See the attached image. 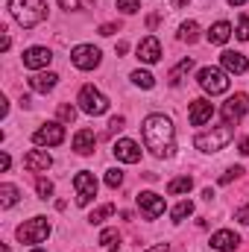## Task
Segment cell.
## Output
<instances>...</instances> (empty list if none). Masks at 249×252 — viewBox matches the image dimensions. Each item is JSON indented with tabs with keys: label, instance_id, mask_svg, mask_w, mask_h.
<instances>
[{
	"label": "cell",
	"instance_id": "9a60e30c",
	"mask_svg": "<svg viewBox=\"0 0 249 252\" xmlns=\"http://www.w3.org/2000/svg\"><path fill=\"white\" fill-rule=\"evenodd\" d=\"M50 62H53V53L47 47H30V50H24V67H30V70H44Z\"/></svg>",
	"mask_w": 249,
	"mask_h": 252
},
{
	"label": "cell",
	"instance_id": "60d3db41",
	"mask_svg": "<svg viewBox=\"0 0 249 252\" xmlns=\"http://www.w3.org/2000/svg\"><path fill=\"white\" fill-rule=\"evenodd\" d=\"M144 252H170V247L167 244H156V247H150V250H144Z\"/></svg>",
	"mask_w": 249,
	"mask_h": 252
},
{
	"label": "cell",
	"instance_id": "5bb4252c",
	"mask_svg": "<svg viewBox=\"0 0 249 252\" xmlns=\"http://www.w3.org/2000/svg\"><path fill=\"white\" fill-rule=\"evenodd\" d=\"M50 164H53V158H50L47 150H30V153L24 156V167H27L30 173H47Z\"/></svg>",
	"mask_w": 249,
	"mask_h": 252
},
{
	"label": "cell",
	"instance_id": "ac0fdd59",
	"mask_svg": "<svg viewBox=\"0 0 249 252\" xmlns=\"http://www.w3.org/2000/svg\"><path fill=\"white\" fill-rule=\"evenodd\" d=\"M94 147H97L94 129H79V132L73 135V153H76V156H91Z\"/></svg>",
	"mask_w": 249,
	"mask_h": 252
},
{
	"label": "cell",
	"instance_id": "836d02e7",
	"mask_svg": "<svg viewBox=\"0 0 249 252\" xmlns=\"http://www.w3.org/2000/svg\"><path fill=\"white\" fill-rule=\"evenodd\" d=\"M118 9H121L124 15H135V12L141 9V3H138V0H118Z\"/></svg>",
	"mask_w": 249,
	"mask_h": 252
},
{
	"label": "cell",
	"instance_id": "ffe728a7",
	"mask_svg": "<svg viewBox=\"0 0 249 252\" xmlns=\"http://www.w3.org/2000/svg\"><path fill=\"white\" fill-rule=\"evenodd\" d=\"M56 82H59V76L56 73H35V76H30V88L32 91H38V94H47V91H53L56 88Z\"/></svg>",
	"mask_w": 249,
	"mask_h": 252
},
{
	"label": "cell",
	"instance_id": "484cf974",
	"mask_svg": "<svg viewBox=\"0 0 249 252\" xmlns=\"http://www.w3.org/2000/svg\"><path fill=\"white\" fill-rule=\"evenodd\" d=\"M112 214H115V205L106 202V205H100V208H94V211L88 214V223H91V226H100V223H103L106 217H112Z\"/></svg>",
	"mask_w": 249,
	"mask_h": 252
},
{
	"label": "cell",
	"instance_id": "4316f807",
	"mask_svg": "<svg viewBox=\"0 0 249 252\" xmlns=\"http://www.w3.org/2000/svg\"><path fill=\"white\" fill-rule=\"evenodd\" d=\"M179 38L187 41V44H193V41L199 38V24H196V21H185V24L179 27Z\"/></svg>",
	"mask_w": 249,
	"mask_h": 252
},
{
	"label": "cell",
	"instance_id": "7c38bea8",
	"mask_svg": "<svg viewBox=\"0 0 249 252\" xmlns=\"http://www.w3.org/2000/svg\"><path fill=\"white\" fill-rule=\"evenodd\" d=\"M112 153H115V158L124 161V164H138V161H141V147H138L132 138H118L115 147H112Z\"/></svg>",
	"mask_w": 249,
	"mask_h": 252
},
{
	"label": "cell",
	"instance_id": "b9f144b4",
	"mask_svg": "<svg viewBox=\"0 0 249 252\" xmlns=\"http://www.w3.org/2000/svg\"><path fill=\"white\" fill-rule=\"evenodd\" d=\"M112 32H115V24H103L100 27V35H112Z\"/></svg>",
	"mask_w": 249,
	"mask_h": 252
},
{
	"label": "cell",
	"instance_id": "74e56055",
	"mask_svg": "<svg viewBox=\"0 0 249 252\" xmlns=\"http://www.w3.org/2000/svg\"><path fill=\"white\" fill-rule=\"evenodd\" d=\"M124 118H112V124H109V129H112V132H121V129H124Z\"/></svg>",
	"mask_w": 249,
	"mask_h": 252
},
{
	"label": "cell",
	"instance_id": "d6a6232c",
	"mask_svg": "<svg viewBox=\"0 0 249 252\" xmlns=\"http://www.w3.org/2000/svg\"><path fill=\"white\" fill-rule=\"evenodd\" d=\"M73 118H76V109L67 106V103H62V106H59V124H73Z\"/></svg>",
	"mask_w": 249,
	"mask_h": 252
},
{
	"label": "cell",
	"instance_id": "e0dca14e",
	"mask_svg": "<svg viewBox=\"0 0 249 252\" xmlns=\"http://www.w3.org/2000/svg\"><path fill=\"white\" fill-rule=\"evenodd\" d=\"M211 250H217V252H235L238 250V244H241V238L232 232V229H220V232H214L211 235Z\"/></svg>",
	"mask_w": 249,
	"mask_h": 252
},
{
	"label": "cell",
	"instance_id": "7a4b0ae2",
	"mask_svg": "<svg viewBox=\"0 0 249 252\" xmlns=\"http://www.w3.org/2000/svg\"><path fill=\"white\" fill-rule=\"evenodd\" d=\"M9 12L24 30H32L47 18V3L44 0H9Z\"/></svg>",
	"mask_w": 249,
	"mask_h": 252
},
{
	"label": "cell",
	"instance_id": "277c9868",
	"mask_svg": "<svg viewBox=\"0 0 249 252\" xmlns=\"http://www.w3.org/2000/svg\"><path fill=\"white\" fill-rule=\"evenodd\" d=\"M196 82H199V88L202 91H208L211 97H217V94H226L229 91V76H226V70L223 67H199V73H196Z\"/></svg>",
	"mask_w": 249,
	"mask_h": 252
},
{
	"label": "cell",
	"instance_id": "9c48e42d",
	"mask_svg": "<svg viewBox=\"0 0 249 252\" xmlns=\"http://www.w3.org/2000/svg\"><path fill=\"white\" fill-rule=\"evenodd\" d=\"M62 141H64V124H59V121L38 126L32 132V144H38V147H59Z\"/></svg>",
	"mask_w": 249,
	"mask_h": 252
},
{
	"label": "cell",
	"instance_id": "f1b7e54d",
	"mask_svg": "<svg viewBox=\"0 0 249 252\" xmlns=\"http://www.w3.org/2000/svg\"><path fill=\"white\" fill-rule=\"evenodd\" d=\"M132 82H135L138 88H153V85H156V76H153L150 70H135V73H132Z\"/></svg>",
	"mask_w": 249,
	"mask_h": 252
},
{
	"label": "cell",
	"instance_id": "d590c367",
	"mask_svg": "<svg viewBox=\"0 0 249 252\" xmlns=\"http://www.w3.org/2000/svg\"><path fill=\"white\" fill-rule=\"evenodd\" d=\"M241 41H249V18H241L238 21V32H235Z\"/></svg>",
	"mask_w": 249,
	"mask_h": 252
},
{
	"label": "cell",
	"instance_id": "f546056e",
	"mask_svg": "<svg viewBox=\"0 0 249 252\" xmlns=\"http://www.w3.org/2000/svg\"><path fill=\"white\" fill-rule=\"evenodd\" d=\"M35 190H38V199H50L53 196V182L44 179V176H38L35 179Z\"/></svg>",
	"mask_w": 249,
	"mask_h": 252
},
{
	"label": "cell",
	"instance_id": "f6af8a7d",
	"mask_svg": "<svg viewBox=\"0 0 249 252\" xmlns=\"http://www.w3.org/2000/svg\"><path fill=\"white\" fill-rule=\"evenodd\" d=\"M30 252H44V250H38V247H32V250H30Z\"/></svg>",
	"mask_w": 249,
	"mask_h": 252
},
{
	"label": "cell",
	"instance_id": "8992f818",
	"mask_svg": "<svg viewBox=\"0 0 249 252\" xmlns=\"http://www.w3.org/2000/svg\"><path fill=\"white\" fill-rule=\"evenodd\" d=\"M50 232H53V226H50V220L47 217H32V220H27L24 226H18V241L21 244H41V241H47L50 238Z\"/></svg>",
	"mask_w": 249,
	"mask_h": 252
},
{
	"label": "cell",
	"instance_id": "2e32d148",
	"mask_svg": "<svg viewBox=\"0 0 249 252\" xmlns=\"http://www.w3.org/2000/svg\"><path fill=\"white\" fill-rule=\"evenodd\" d=\"M211 118H214V106H211L208 100H193V103H190V109H187L190 126H205Z\"/></svg>",
	"mask_w": 249,
	"mask_h": 252
},
{
	"label": "cell",
	"instance_id": "83f0119b",
	"mask_svg": "<svg viewBox=\"0 0 249 252\" xmlns=\"http://www.w3.org/2000/svg\"><path fill=\"white\" fill-rule=\"evenodd\" d=\"M190 214H193V202H190V199H182V202L170 211L173 223H182V220H185V217H190Z\"/></svg>",
	"mask_w": 249,
	"mask_h": 252
},
{
	"label": "cell",
	"instance_id": "1f68e13d",
	"mask_svg": "<svg viewBox=\"0 0 249 252\" xmlns=\"http://www.w3.org/2000/svg\"><path fill=\"white\" fill-rule=\"evenodd\" d=\"M106 185H109V188H121V185H124V170H118V167L106 170Z\"/></svg>",
	"mask_w": 249,
	"mask_h": 252
},
{
	"label": "cell",
	"instance_id": "44dd1931",
	"mask_svg": "<svg viewBox=\"0 0 249 252\" xmlns=\"http://www.w3.org/2000/svg\"><path fill=\"white\" fill-rule=\"evenodd\" d=\"M232 38V24L229 21H217L211 30H208V41L211 44H226Z\"/></svg>",
	"mask_w": 249,
	"mask_h": 252
},
{
	"label": "cell",
	"instance_id": "ba28073f",
	"mask_svg": "<svg viewBox=\"0 0 249 252\" xmlns=\"http://www.w3.org/2000/svg\"><path fill=\"white\" fill-rule=\"evenodd\" d=\"M70 62H73V67H79V70H94L97 64L103 62V53L94 44H76L70 50Z\"/></svg>",
	"mask_w": 249,
	"mask_h": 252
},
{
	"label": "cell",
	"instance_id": "d6986e66",
	"mask_svg": "<svg viewBox=\"0 0 249 252\" xmlns=\"http://www.w3.org/2000/svg\"><path fill=\"white\" fill-rule=\"evenodd\" d=\"M220 62H223V70H229V73H247V56L244 53H238V50H226V53H220Z\"/></svg>",
	"mask_w": 249,
	"mask_h": 252
},
{
	"label": "cell",
	"instance_id": "6da1fadb",
	"mask_svg": "<svg viewBox=\"0 0 249 252\" xmlns=\"http://www.w3.org/2000/svg\"><path fill=\"white\" fill-rule=\"evenodd\" d=\"M141 132H144V144H147V150L153 156L173 158V153H176V129H173V121L167 115H150V118H144Z\"/></svg>",
	"mask_w": 249,
	"mask_h": 252
},
{
	"label": "cell",
	"instance_id": "ab89813d",
	"mask_svg": "<svg viewBox=\"0 0 249 252\" xmlns=\"http://www.w3.org/2000/svg\"><path fill=\"white\" fill-rule=\"evenodd\" d=\"M238 153H241V156H249V138H244V141L238 144Z\"/></svg>",
	"mask_w": 249,
	"mask_h": 252
},
{
	"label": "cell",
	"instance_id": "d4e9b609",
	"mask_svg": "<svg viewBox=\"0 0 249 252\" xmlns=\"http://www.w3.org/2000/svg\"><path fill=\"white\" fill-rule=\"evenodd\" d=\"M100 247L106 252L118 250V247H121V232H118V229H103V232H100Z\"/></svg>",
	"mask_w": 249,
	"mask_h": 252
},
{
	"label": "cell",
	"instance_id": "4dcf8cb0",
	"mask_svg": "<svg viewBox=\"0 0 249 252\" xmlns=\"http://www.w3.org/2000/svg\"><path fill=\"white\" fill-rule=\"evenodd\" d=\"M94 0H59V6H62L64 12H79V9H88Z\"/></svg>",
	"mask_w": 249,
	"mask_h": 252
},
{
	"label": "cell",
	"instance_id": "5b68a950",
	"mask_svg": "<svg viewBox=\"0 0 249 252\" xmlns=\"http://www.w3.org/2000/svg\"><path fill=\"white\" fill-rule=\"evenodd\" d=\"M76 103H79V109H82L85 115H91V118H97V115H106V112H109V97H106L100 88H94V85H82V88H79Z\"/></svg>",
	"mask_w": 249,
	"mask_h": 252
},
{
	"label": "cell",
	"instance_id": "3957f363",
	"mask_svg": "<svg viewBox=\"0 0 249 252\" xmlns=\"http://www.w3.org/2000/svg\"><path fill=\"white\" fill-rule=\"evenodd\" d=\"M232 138H235V126L223 124V126H217V129H211V132H199L193 138V147L202 150V153H220Z\"/></svg>",
	"mask_w": 249,
	"mask_h": 252
},
{
	"label": "cell",
	"instance_id": "e575fe53",
	"mask_svg": "<svg viewBox=\"0 0 249 252\" xmlns=\"http://www.w3.org/2000/svg\"><path fill=\"white\" fill-rule=\"evenodd\" d=\"M241 173H244V167H229V170L220 176V185H229V182H232V179H238Z\"/></svg>",
	"mask_w": 249,
	"mask_h": 252
},
{
	"label": "cell",
	"instance_id": "7bdbcfd3",
	"mask_svg": "<svg viewBox=\"0 0 249 252\" xmlns=\"http://www.w3.org/2000/svg\"><path fill=\"white\" fill-rule=\"evenodd\" d=\"M187 0H170V6H176V9H179V6H185Z\"/></svg>",
	"mask_w": 249,
	"mask_h": 252
},
{
	"label": "cell",
	"instance_id": "4fadbf2b",
	"mask_svg": "<svg viewBox=\"0 0 249 252\" xmlns=\"http://www.w3.org/2000/svg\"><path fill=\"white\" fill-rule=\"evenodd\" d=\"M138 59L144 64H156L161 59V41L156 38V35H147V38H141V44H138Z\"/></svg>",
	"mask_w": 249,
	"mask_h": 252
},
{
	"label": "cell",
	"instance_id": "7402d4cb",
	"mask_svg": "<svg viewBox=\"0 0 249 252\" xmlns=\"http://www.w3.org/2000/svg\"><path fill=\"white\" fill-rule=\"evenodd\" d=\"M190 67H193V59L187 56V59H182V62H179L173 70H170V73H167V82H170L173 88H176V85H182V79L187 76V70H190Z\"/></svg>",
	"mask_w": 249,
	"mask_h": 252
},
{
	"label": "cell",
	"instance_id": "8fae6325",
	"mask_svg": "<svg viewBox=\"0 0 249 252\" xmlns=\"http://www.w3.org/2000/svg\"><path fill=\"white\" fill-rule=\"evenodd\" d=\"M138 208L144 211L147 220H156L164 214V196H158L156 190H141L138 193Z\"/></svg>",
	"mask_w": 249,
	"mask_h": 252
},
{
	"label": "cell",
	"instance_id": "52a82bcc",
	"mask_svg": "<svg viewBox=\"0 0 249 252\" xmlns=\"http://www.w3.org/2000/svg\"><path fill=\"white\" fill-rule=\"evenodd\" d=\"M73 190H76V205H79V208L91 205V199L97 196V179H94V173L79 170V173L73 176Z\"/></svg>",
	"mask_w": 249,
	"mask_h": 252
},
{
	"label": "cell",
	"instance_id": "30bf717a",
	"mask_svg": "<svg viewBox=\"0 0 249 252\" xmlns=\"http://www.w3.org/2000/svg\"><path fill=\"white\" fill-rule=\"evenodd\" d=\"M244 115H249V94H235V97H229L226 100V106H223V121L229 126H235V124H241V118Z\"/></svg>",
	"mask_w": 249,
	"mask_h": 252
},
{
	"label": "cell",
	"instance_id": "603a6c76",
	"mask_svg": "<svg viewBox=\"0 0 249 252\" xmlns=\"http://www.w3.org/2000/svg\"><path fill=\"white\" fill-rule=\"evenodd\" d=\"M18 196H21V190L15 188L12 182H3V185H0V205H3V208H12V205L18 202Z\"/></svg>",
	"mask_w": 249,
	"mask_h": 252
},
{
	"label": "cell",
	"instance_id": "f35d334b",
	"mask_svg": "<svg viewBox=\"0 0 249 252\" xmlns=\"http://www.w3.org/2000/svg\"><path fill=\"white\" fill-rule=\"evenodd\" d=\"M9 164H12V158H9V153H3L0 156V170H9Z\"/></svg>",
	"mask_w": 249,
	"mask_h": 252
},
{
	"label": "cell",
	"instance_id": "cb8c5ba5",
	"mask_svg": "<svg viewBox=\"0 0 249 252\" xmlns=\"http://www.w3.org/2000/svg\"><path fill=\"white\" fill-rule=\"evenodd\" d=\"M190 188H193V179H190V176H176V179H170V182H167V193H170V196L187 193Z\"/></svg>",
	"mask_w": 249,
	"mask_h": 252
},
{
	"label": "cell",
	"instance_id": "8d00e7d4",
	"mask_svg": "<svg viewBox=\"0 0 249 252\" xmlns=\"http://www.w3.org/2000/svg\"><path fill=\"white\" fill-rule=\"evenodd\" d=\"M235 220H238V223H244V226H249V202H247V205H241V208L235 211Z\"/></svg>",
	"mask_w": 249,
	"mask_h": 252
},
{
	"label": "cell",
	"instance_id": "ee69618b",
	"mask_svg": "<svg viewBox=\"0 0 249 252\" xmlns=\"http://www.w3.org/2000/svg\"><path fill=\"white\" fill-rule=\"evenodd\" d=\"M232 6H244V3H249V0H229Z\"/></svg>",
	"mask_w": 249,
	"mask_h": 252
}]
</instances>
